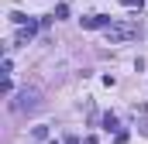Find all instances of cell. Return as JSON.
<instances>
[{"mask_svg": "<svg viewBox=\"0 0 148 144\" xmlns=\"http://www.w3.org/2000/svg\"><path fill=\"white\" fill-rule=\"evenodd\" d=\"M131 38H138V28L134 24H110L107 28V41H131Z\"/></svg>", "mask_w": 148, "mask_h": 144, "instance_id": "1", "label": "cell"}, {"mask_svg": "<svg viewBox=\"0 0 148 144\" xmlns=\"http://www.w3.org/2000/svg\"><path fill=\"white\" fill-rule=\"evenodd\" d=\"M38 103H41V100H38V89H21L14 110H21V113H24V110H38Z\"/></svg>", "mask_w": 148, "mask_h": 144, "instance_id": "2", "label": "cell"}, {"mask_svg": "<svg viewBox=\"0 0 148 144\" xmlns=\"http://www.w3.org/2000/svg\"><path fill=\"white\" fill-rule=\"evenodd\" d=\"M114 21L110 17H103V14H90V17H83V28H90V31H93V28H110Z\"/></svg>", "mask_w": 148, "mask_h": 144, "instance_id": "3", "label": "cell"}, {"mask_svg": "<svg viewBox=\"0 0 148 144\" xmlns=\"http://www.w3.org/2000/svg\"><path fill=\"white\" fill-rule=\"evenodd\" d=\"M103 130H114V134L121 130V124H117V117H114V113H107V117H103Z\"/></svg>", "mask_w": 148, "mask_h": 144, "instance_id": "4", "label": "cell"}, {"mask_svg": "<svg viewBox=\"0 0 148 144\" xmlns=\"http://www.w3.org/2000/svg\"><path fill=\"white\" fill-rule=\"evenodd\" d=\"M31 137H35V141H48V127H35Z\"/></svg>", "mask_w": 148, "mask_h": 144, "instance_id": "5", "label": "cell"}, {"mask_svg": "<svg viewBox=\"0 0 148 144\" xmlns=\"http://www.w3.org/2000/svg\"><path fill=\"white\" fill-rule=\"evenodd\" d=\"M121 3H124V7H131V10H141V7H145V0H121Z\"/></svg>", "mask_w": 148, "mask_h": 144, "instance_id": "6", "label": "cell"}, {"mask_svg": "<svg viewBox=\"0 0 148 144\" xmlns=\"http://www.w3.org/2000/svg\"><path fill=\"white\" fill-rule=\"evenodd\" d=\"M55 17H69V3H59L55 7Z\"/></svg>", "mask_w": 148, "mask_h": 144, "instance_id": "7", "label": "cell"}, {"mask_svg": "<svg viewBox=\"0 0 148 144\" xmlns=\"http://www.w3.org/2000/svg\"><path fill=\"white\" fill-rule=\"evenodd\" d=\"M138 130H141V134L148 137V117H141V120H138Z\"/></svg>", "mask_w": 148, "mask_h": 144, "instance_id": "8", "label": "cell"}, {"mask_svg": "<svg viewBox=\"0 0 148 144\" xmlns=\"http://www.w3.org/2000/svg\"><path fill=\"white\" fill-rule=\"evenodd\" d=\"M114 144H127V134H124V130H117V137H114Z\"/></svg>", "mask_w": 148, "mask_h": 144, "instance_id": "9", "label": "cell"}, {"mask_svg": "<svg viewBox=\"0 0 148 144\" xmlns=\"http://www.w3.org/2000/svg\"><path fill=\"white\" fill-rule=\"evenodd\" d=\"M66 144H79V137H66Z\"/></svg>", "mask_w": 148, "mask_h": 144, "instance_id": "10", "label": "cell"}]
</instances>
